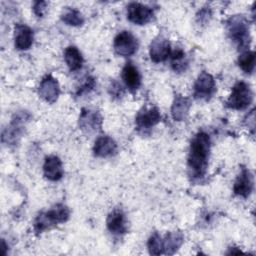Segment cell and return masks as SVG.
<instances>
[{
  "label": "cell",
  "mask_w": 256,
  "mask_h": 256,
  "mask_svg": "<svg viewBox=\"0 0 256 256\" xmlns=\"http://www.w3.org/2000/svg\"><path fill=\"white\" fill-rule=\"evenodd\" d=\"M161 120V114L157 107H144L135 117V124L139 130H149Z\"/></svg>",
  "instance_id": "7c38bea8"
},
{
  "label": "cell",
  "mask_w": 256,
  "mask_h": 256,
  "mask_svg": "<svg viewBox=\"0 0 256 256\" xmlns=\"http://www.w3.org/2000/svg\"><path fill=\"white\" fill-rule=\"evenodd\" d=\"M191 107V101L189 98L182 95H175L172 107L171 115L175 121H184L186 120L189 110Z\"/></svg>",
  "instance_id": "d6986e66"
},
{
  "label": "cell",
  "mask_w": 256,
  "mask_h": 256,
  "mask_svg": "<svg viewBox=\"0 0 256 256\" xmlns=\"http://www.w3.org/2000/svg\"><path fill=\"white\" fill-rule=\"evenodd\" d=\"M61 20L69 26L78 27L84 24V17L81 12L72 7H65L61 13Z\"/></svg>",
  "instance_id": "7402d4cb"
},
{
  "label": "cell",
  "mask_w": 256,
  "mask_h": 256,
  "mask_svg": "<svg viewBox=\"0 0 256 256\" xmlns=\"http://www.w3.org/2000/svg\"><path fill=\"white\" fill-rule=\"evenodd\" d=\"M211 142L207 133L199 131L192 138L187 159L189 176L193 179H201L205 176L208 168Z\"/></svg>",
  "instance_id": "6da1fadb"
},
{
  "label": "cell",
  "mask_w": 256,
  "mask_h": 256,
  "mask_svg": "<svg viewBox=\"0 0 256 256\" xmlns=\"http://www.w3.org/2000/svg\"><path fill=\"white\" fill-rule=\"evenodd\" d=\"M43 174L50 181H58L64 175L62 161L55 155H49L45 158L43 164Z\"/></svg>",
  "instance_id": "e0dca14e"
},
{
  "label": "cell",
  "mask_w": 256,
  "mask_h": 256,
  "mask_svg": "<svg viewBox=\"0 0 256 256\" xmlns=\"http://www.w3.org/2000/svg\"><path fill=\"white\" fill-rule=\"evenodd\" d=\"M171 45L167 38L163 36H157L152 40L149 46L150 59L154 63H160L167 60L171 55Z\"/></svg>",
  "instance_id": "8fae6325"
},
{
  "label": "cell",
  "mask_w": 256,
  "mask_h": 256,
  "mask_svg": "<svg viewBox=\"0 0 256 256\" xmlns=\"http://www.w3.org/2000/svg\"><path fill=\"white\" fill-rule=\"evenodd\" d=\"M138 40L130 31H121L116 35L113 42V48L117 55L129 57L138 50Z\"/></svg>",
  "instance_id": "8992f818"
},
{
  "label": "cell",
  "mask_w": 256,
  "mask_h": 256,
  "mask_svg": "<svg viewBox=\"0 0 256 256\" xmlns=\"http://www.w3.org/2000/svg\"><path fill=\"white\" fill-rule=\"evenodd\" d=\"M253 187H254L253 174L250 172L249 169L242 168L233 185L234 194L243 198H247L252 193Z\"/></svg>",
  "instance_id": "4fadbf2b"
},
{
  "label": "cell",
  "mask_w": 256,
  "mask_h": 256,
  "mask_svg": "<svg viewBox=\"0 0 256 256\" xmlns=\"http://www.w3.org/2000/svg\"><path fill=\"white\" fill-rule=\"evenodd\" d=\"M30 115L26 111L15 114L10 124L3 130L2 142L7 145H16L24 132L25 123L29 120Z\"/></svg>",
  "instance_id": "5b68a950"
},
{
  "label": "cell",
  "mask_w": 256,
  "mask_h": 256,
  "mask_svg": "<svg viewBox=\"0 0 256 256\" xmlns=\"http://www.w3.org/2000/svg\"><path fill=\"white\" fill-rule=\"evenodd\" d=\"M154 12L152 8L138 2H131L127 5V18L136 25H145L152 21Z\"/></svg>",
  "instance_id": "ba28073f"
},
{
  "label": "cell",
  "mask_w": 256,
  "mask_h": 256,
  "mask_svg": "<svg viewBox=\"0 0 256 256\" xmlns=\"http://www.w3.org/2000/svg\"><path fill=\"white\" fill-rule=\"evenodd\" d=\"M211 16H212V13H211L210 8L204 7L197 14V22L201 23V24H205V23L209 22V20L211 19Z\"/></svg>",
  "instance_id": "83f0119b"
},
{
  "label": "cell",
  "mask_w": 256,
  "mask_h": 256,
  "mask_svg": "<svg viewBox=\"0 0 256 256\" xmlns=\"http://www.w3.org/2000/svg\"><path fill=\"white\" fill-rule=\"evenodd\" d=\"M118 146L113 138L107 135L99 136L93 146V153L97 157H112L117 153Z\"/></svg>",
  "instance_id": "9a60e30c"
},
{
  "label": "cell",
  "mask_w": 256,
  "mask_h": 256,
  "mask_svg": "<svg viewBox=\"0 0 256 256\" xmlns=\"http://www.w3.org/2000/svg\"><path fill=\"white\" fill-rule=\"evenodd\" d=\"M102 126V116L99 111L91 108H83L79 116V127L80 129L90 135L98 130Z\"/></svg>",
  "instance_id": "9c48e42d"
},
{
  "label": "cell",
  "mask_w": 256,
  "mask_h": 256,
  "mask_svg": "<svg viewBox=\"0 0 256 256\" xmlns=\"http://www.w3.org/2000/svg\"><path fill=\"white\" fill-rule=\"evenodd\" d=\"M108 92L109 95L113 98V99H120L123 95H124V89L122 87V85L117 82L116 80H111L108 86Z\"/></svg>",
  "instance_id": "4316f807"
},
{
  "label": "cell",
  "mask_w": 256,
  "mask_h": 256,
  "mask_svg": "<svg viewBox=\"0 0 256 256\" xmlns=\"http://www.w3.org/2000/svg\"><path fill=\"white\" fill-rule=\"evenodd\" d=\"M96 86L95 79L92 76H87L84 81L79 85V87L76 90V96H82L85 94L90 93Z\"/></svg>",
  "instance_id": "484cf974"
},
{
  "label": "cell",
  "mask_w": 256,
  "mask_h": 256,
  "mask_svg": "<svg viewBox=\"0 0 256 256\" xmlns=\"http://www.w3.org/2000/svg\"><path fill=\"white\" fill-rule=\"evenodd\" d=\"M170 58H171L172 69L175 72L182 73V72L186 71V69L189 65V62H188V58L186 56V53L182 49L177 48L174 51H172L171 55H170Z\"/></svg>",
  "instance_id": "603a6c76"
},
{
  "label": "cell",
  "mask_w": 256,
  "mask_h": 256,
  "mask_svg": "<svg viewBox=\"0 0 256 256\" xmlns=\"http://www.w3.org/2000/svg\"><path fill=\"white\" fill-rule=\"evenodd\" d=\"M253 101V92L244 81H238L232 88L231 94L226 101V106L234 110H244Z\"/></svg>",
  "instance_id": "277c9868"
},
{
  "label": "cell",
  "mask_w": 256,
  "mask_h": 256,
  "mask_svg": "<svg viewBox=\"0 0 256 256\" xmlns=\"http://www.w3.org/2000/svg\"><path fill=\"white\" fill-rule=\"evenodd\" d=\"M70 217V210L64 204H56L47 211L41 212L34 220L33 228L36 234L49 230L60 223L66 222Z\"/></svg>",
  "instance_id": "7a4b0ae2"
},
{
  "label": "cell",
  "mask_w": 256,
  "mask_h": 256,
  "mask_svg": "<svg viewBox=\"0 0 256 256\" xmlns=\"http://www.w3.org/2000/svg\"><path fill=\"white\" fill-rule=\"evenodd\" d=\"M148 251L151 255L163 254V241L158 232H154L147 242Z\"/></svg>",
  "instance_id": "d4e9b609"
},
{
  "label": "cell",
  "mask_w": 256,
  "mask_h": 256,
  "mask_svg": "<svg viewBox=\"0 0 256 256\" xmlns=\"http://www.w3.org/2000/svg\"><path fill=\"white\" fill-rule=\"evenodd\" d=\"M226 30L230 40L240 50L249 47L251 37L248 20L243 15L231 16L226 21Z\"/></svg>",
  "instance_id": "3957f363"
},
{
  "label": "cell",
  "mask_w": 256,
  "mask_h": 256,
  "mask_svg": "<svg viewBox=\"0 0 256 256\" xmlns=\"http://www.w3.org/2000/svg\"><path fill=\"white\" fill-rule=\"evenodd\" d=\"M122 80L132 93L136 92L141 85V75L138 68L131 62L125 64L122 69Z\"/></svg>",
  "instance_id": "ac0fdd59"
},
{
  "label": "cell",
  "mask_w": 256,
  "mask_h": 256,
  "mask_svg": "<svg viewBox=\"0 0 256 256\" xmlns=\"http://www.w3.org/2000/svg\"><path fill=\"white\" fill-rule=\"evenodd\" d=\"M34 36L30 27L25 24H16L14 28V46L18 50H28L33 44Z\"/></svg>",
  "instance_id": "2e32d148"
},
{
  "label": "cell",
  "mask_w": 256,
  "mask_h": 256,
  "mask_svg": "<svg viewBox=\"0 0 256 256\" xmlns=\"http://www.w3.org/2000/svg\"><path fill=\"white\" fill-rule=\"evenodd\" d=\"M215 92H216V83L213 76L206 71H202L198 75L193 85L194 97L196 99L207 101L214 95Z\"/></svg>",
  "instance_id": "52a82bcc"
},
{
  "label": "cell",
  "mask_w": 256,
  "mask_h": 256,
  "mask_svg": "<svg viewBox=\"0 0 256 256\" xmlns=\"http://www.w3.org/2000/svg\"><path fill=\"white\" fill-rule=\"evenodd\" d=\"M106 226L113 235H123L128 231L127 220L121 209H114L109 213L106 219Z\"/></svg>",
  "instance_id": "5bb4252c"
},
{
  "label": "cell",
  "mask_w": 256,
  "mask_h": 256,
  "mask_svg": "<svg viewBox=\"0 0 256 256\" xmlns=\"http://www.w3.org/2000/svg\"><path fill=\"white\" fill-rule=\"evenodd\" d=\"M47 2L45 1H36L33 4V12L37 17H43L46 9H47Z\"/></svg>",
  "instance_id": "f1b7e54d"
},
{
  "label": "cell",
  "mask_w": 256,
  "mask_h": 256,
  "mask_svg": "<svg viewBox=\"0 0 256 256\" xmlns=\"http://www.w3.org/2000/svg\"><path fill=\"white\" fill-rule=\"evenodd\" d=\"M64 60L70 71H78L83 65V56L75 46H68L64 51Z\"/></svg>",
  "instance_id": "44dd1931"
},
{
  "label": "cell",
  "mask_w": 256,
  "mask_h": 256,
  "mask_svg": "<svg viewBox=\"0 0 256 256\" xmlns=\"http://www.w3.org/2000/svg\"><path fill=\"white\" fill-rule=\"evenodd\" d=\"M239 67L247 74H252L255 69V53L246 50L238 57Z\"/></svg>",
  "instance_id": "cb8c5ba5"
},
{
  "label": "cell",
  "mask_w": 256,
  "mask_h": 256,
  "mask_svg": "<svg viewBox=\"0 0 256 256\" xmlns=\"http://www.w3.org/2000/svg\"><path fill=\"white\" fill-rule=\"evenodd\" d=\"M163 241V253L167 255L175 254L184 242V235L181 231L168 232Z\"/></svg>",
  "instance_id": "ffe728a7"
},
{
  "label": "cell",
  "mask_w": 256,
  "mask_h": 256,
  "mask_svg": "<svg viewBox=\"0 0 256 256\" xmlns=\"http://www.w3.org/2000/svg\"><path fill=\"white\" fill-rule=\"evenodd\" d=\"M7 245H6V243H5V241L2 239V241H1V255H6V253H7Z\"/></svg>",
  "instance_id": "f546056e"
},
{
  "label": "cell",
  "mask_w": 256,
  "mask_h": 256,
  "mask_svg": "<svg viewBox=\"0 0 256 256\" xmlns=\"http://www.w3.org/2000/svg\"><path fill=\"white\" fill-rule=\"evenodd\" d=\"M38 94L45 102L49 104L55 103L60 94V86L57 79L51 74L45 75L39 84Z\"/></svg>",
  "instance_id": "30bf717a"
}]
</instances>
